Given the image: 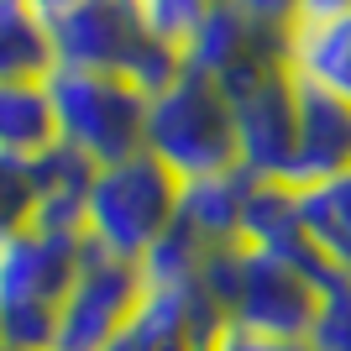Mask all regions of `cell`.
<instances>
[{
    "mask_svg": "<svg viewBox=\"0 0 351 351\" xmlns=\"http://www.w3.org/2000/svg\"><path fill=\"white\" fill-rule=\"evenodd\" d=\"M89 257L84 231H58L27 220L0 241V346L5 351H53V325L69 283Z\"/></svg>",
    "mask_w": 351,
    "mask_h": 351,
    "instance_id": "cell-1",
    "label": "cell"
},
{
    "mask_svg": "<svg viewBox=\"0 0 351 351\" xmlns=\"http://www.w3.org/2000/svg\"><path fill=\"white\" fill-rule=\"evenodd\" d=\"M47 32L58 69L110 73L147 95L178 73V53L147 27L136 0H69L58 16H47Z\"/></svg>",
    "mask_w": 351,
    "mask_h": 351,
    "instance_id": "cell-2",
    "label": "cell"
},
{
    "mask_svg": "<svg viewBox=\"0 0 351 351\" xmlns=\"http://www.w3.org/2000/svg\"><path fill=\"white\" fill-rule=\"evenodd\" d=\"M178 189H184V178L168 173L147 147L121 162L95 168L84 199V241L105 257L142 267L158 252V241L173 231Z\"/></svg>",
    "mask_w": 351,
    "mask_h": 351,
    "instance_id": "cell-3",
    "label": "cell"
},
{
    "mask_svg": "<svg viewBox=\"0 0 351 351\" xmlns=\"http://www.w3.org/2000/svg\"><path fill=\"white\" fill-rule=\"evenodd\" d=\"M142 147L184 184L236 168V126H231V105H226L220 84H210L205 73L178 63L173 79L147 95Z\"/></svg>",
    "mask_w": 351,
    "mask_h": 351,
    "instance_id": "cell-4",
    "label": "cell"
},
{
    "mask_svg": "<svg viewBox=\"0 0 351 351\" xmlns=\"http://www.w3.org/2000/svg\"><path fill=\"white\" fill-rule=\"evenodd\" d=\"M315 257H283V252H236L231 293H226V325L252 330V336H278V341H309L320 299L330 289Z\"/></svg>",
    "mask_w": 351,
    "mask_h": 351,
    "instance_id": "cell-5",
    "label": "cell"
},
{
    "mask_svg": "<svg viewBox=\"0 0 351 351\" xmlns=\"http://www.w3.org/2000/svg\"><path fill=\"white\" fill-rule=\"evenodd\" d=\"M47 100L58 121V142L79 152L84 162L105 168L142 152L147 136V89L84 69H53L47 73Z\"/></svg>",
    "mask_w": 351,
    "mask_h": 351,
    "instance_id": "cell-6",
    "label": "cell"
},
{
    "mask_svg": "<svg viewBox=\"0 0 351 351\" xmlns=\"http://www.w3.org/2000/svg\"><path fill=\"white\" fill-rule=\"evenodd\" d=\"M220 95L231 105L236 126V168L252 178L283 184L293 162V126H299V79L289 73V63L257 69L226 84Z\"/></svg>",
    "mask_w": 351,
    "mask_h": 351,
    "instance_id": "cell-7",
    "label": "cell"
},
{
    "mask_svg": "<svg viewBox=\"0 0 351 351\" xmlns=\"http://www.w3.org/2000/svg\"><path fill=\"white\" fill-rule=\"evenodd\" d=\"M142 293H147L142 267L89 247L79 278L69 283V293H63V304H58L53 351H105L126 330V320L136 315Z\"/></svg>",
    "mask_w": 351,
    "mask_h": 351,
    "instance_id": "cell-8",
    "label": "cell"
},
{
    "mask_svg": "<svg viewBox=\"0 0 351 351\" xmlns=\"http://www.w3.org/2000/svg\"><path fill=\"white\" fill-rule=\"evenodd\" d=\"M226 330L199 283H147L136 315L105 351H210Z\"/></svg>",
    "mask_w": 351,
    "mask_h": 351,
    "instance_id": "cell-9",
    "label": "cell"
},
{
    "mask_svg": "<svg viewBox=\"0 0 351 351\" xmlns=\"http://www.w3.org/2000/svg\"><path fill=\"white\" fill-rule=\"evenodd\" d=\"M283 43L289 32H273V27H257L252 16H241L236 5L215 0V11L194 27V37L178 47V63L194 73H205L210 84H236L257 69H273V63H289L283 58Z\"/></svg>",
    "mask_w": 351,
    "mask_h": 351,
    "instance_id": "cell-10",
    "label": "cell"
},
{
    "mask_svg": "<svg viewBox=\"0 0 351 351\" xmlns=\"http://www.w3.org/2000/svg\"><path fill=\"white\" fill-rule=\"evenodd\" d=\"M336 173H351V105L325 95L315 84H299V126H293V162L289 178L293 189L325 184Z\"/></svg>",
    "mask_w": 351,
    "mask_h": 351,
    "instance_id": "cell-11",
    "label": "cell"
},
{
    "mask_svg": "<svg viewBox=\"0 0 351 351\" xmlns=\"http://www.w3.org/2000/svg\"><path fill=\"white\" fill-rule=\"evenodd\" d=\"M283 58L299 84H315L351 105V5L299 16L289 27Z\"/></svg>",
    "mask_w": 351,
    "mask_h": 351,
    "instance_id": "cell-12",
    "label": "cell"
},
{
    "mask_svg": "<svg viewBox=\"0 0 351 351\" xmlns=\"http://www.w3.org/2000/svg\"><path fill=\"white\" fill-rule=\"evenodd\" d=\"M257 178L241 173V168H226V173L210 178H189L178 189V231L194 236L205 252L220 247H241V215H247V194Z\"/></svg>",
    "mask_w": 351,
    "mask_h": 351,
    "instance_id": "cell-13",
    "label": "cell"
},
{
    "mask_svg": "<svg viewBox=\"0 0 351 351\" xmlns=\"http://www.w3.org/2000/svg\"><path fill=\"white\" fill-rule=\"evenodd\" d=\"M299 226L315 263L330 278H351V173L299 189Z\"/></svg>",
    "mask_w": 351,
    "mask_h": 351,
    "instance_id": "cell-14",
    "label": "cell"
},
{
    "mask_svg": "<svg viewBox=\"0 0 351 351\" xmlns=\"http://www.w3.org/2000/svg\"><path fill=\"white\" fill-rule=\"evenodd\" d=\"M32 173V220L37 226H58V231H84V199H89V178L95 162H84L69 147H53L37 162H27Z\"/></svg>",
    "mask_w": 351,
    "mask_h": 351,
    "instance_id": "cell-15",
    "label": "cell"
},
{
    "mask_svg": "<svg viewBox=\"0 0 351 351\" xmlns=\"http://www.w3.org/2000/svg\"><path fill=\"white\" fill-rule=\"evenodd\" d=\"M58 147V121L47 100V79H16L0 84V158L37 162Z\"/></svg>",
    "mask_w": 351,
    "mask_h": 351,
    "instance_id": "cell-16",
    "label": "cell"
},
{
    "mask_svg": "<svg viewBox=\"0 0 351 351\" xmlns=\"http://www.w3.org/2000/svg\"><path fill=\"white\" fill-rule=\"evenodd\" d=\"M58 69L47 16L32 11L27 0H0V84L16 79H47Z\"/></svg>",
    "mask_w": 351,
    "mask_h": 351,
    "instance_id": "cell-17",
    "label": "cell"
},
{
    "mask_svg": "<svg viewBox=\"0 0 351 351\" xmlns=\"http://www.w3.org/2000/svg\"><path fill=\"white\" fill-rule=\"evenodd\" d=\"M136 5H142V16H147V27L158 32L162 43L173 47H184L194 37V27H199V21H205L210 11H215V0H136Z\"/></svg>",
    "mask_w": 351,
    "mask_h": 351,
    "instance_id": "cell-18",
    "label": "cell"
},
{
    "mask_svg": "<svg viewBox=\"0 0 351 351\" xmlns=\"http://www.w3.org/2000/svg\"><path fill=\"white\" fill-rule=\"evenodd\" d=\"M315 351H351V278H336L320 299L315 330H309Z\"/></svg>",
    "mask_w": 351,
    "mask_h": 351,
    "instance_id": "cell-19",
    "label": "cell"
},
{
    "mask_svg": "<svg viewBox=\"0 0 351 351\" xmlns=\"http://www.w3.org/2000/svg\"><path fill=\"white\" fill-rule=\"evenodd\" d=\"M27 220H32V173L27 162L0 158V241L16 236Z\"/></svg>",
    "mask_w": 351,
    "mask_h": 351,
    "instance_id": "cell-20",
    "label": "cell"
},
{
    "mask_svg": "<svg viewBox=\"0 0 351 351\" xmlns=\"http://www.w3.org/2000/svg\"><path fill=\"white\" fill-rule=\"evenodd\" d=\"M226 5H236L241 16H252L257 27H273V32H289L309 11V0H226Z\"/></svg>",
    "mask_w": 351,
    "mask_h": 351,
    "instance_id": "cell-21",
    "label": "cell"
},
{
    "mask_svg": "<svg viewBox=\"0 0 351 351\" xmlns=\"http://www.w3.org/2000/svg\"><path fill=\"white\" fill-rule=\"evenodd\" d=\"M210 351H315L309 341H278V336H252V330H236V325H226L215 336V346Z\"/></svg>",
    "mask_w": 351,
    "mask_h": 351,
    "instance_id": "cell-22",
    "label": "cell"
},
{
    "mask_svg": "<svg viewBox=\"0 0 351 351\" xmlns=\"http://www.w3.org/2000/svg\"><path fill=\"white\" fill-rule=\"evenodd\" d=\"M27 5H32V11H43V16H58L69 0H27Z\"/></svg>",
    "mask_w": 351,
    "mask_h": 351,
    "instance_id": "cell-23",
    "label": "cell"
},
{
    "mask_svg": "<svg viewBox=\"0 0 351 351\" xmlns=\"http://www.w3.org/2000/svg\"><path fill=\"white\" fill-rule=\"evenodd\" d=\"M336 5H351V0H309V11H336ZM304 11V16H309Z\"/></svg>",
    "mask_w": 351,
    "mask_h": 351,
    "instance_id": "cell-24",
    "label": "cell"
},
{
    "mask_svg": "<svg viewBox=\"0 0 351 351\" xmlns=\"http://www.w3.org/2000/svg\"><path fill=\"white\" fill-rule=\"evenodd\" d=\"M0 351H5V346H0Z\"/></svg>",
    "mask_w": 351,
    "mask_h": 351,
    "instance_id": "cell-25",
    "label": "cell"
}]
</instances>
